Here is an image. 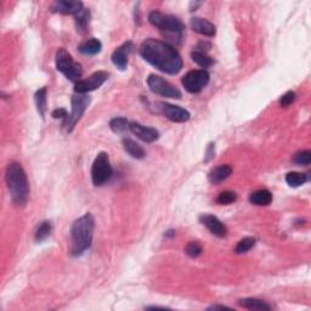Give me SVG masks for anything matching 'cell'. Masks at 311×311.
I'll return each mask as SVG.
<instances>
[{
	"label": "cell",
	"mask_w": 311,
	"mask_h": 311,
	"mask_svg": "<svg viewBox=\"0 0 311 311\" xmlns=\"http://www.w3.org/2000/svg\"><path fill=\"white\" fill-rule=\"evenodd\" d=\"M212 48V45L209 44V43H207V42H200L198 45H197V48H196V50H198V51H203V52H207L209 49Z\"/></svg>",
	"instance_id": "cell-35"
},
{
	"label": "cell",
	"mask_w": 311,
	"mask_h": 311,
	"mask_svg": "<svg viewBox=\"0 0 311 311\" xmlns=\"http://www.w3.org/2000/svg\"><path fill=\"white\" fill-rule=\"evenodd\" d=\"M56 69L71 82H79L83 75L80 63L75 62L71 54L63 48H60L56 52Z\"/></svg>",
	"instance_id": "cell-5"
},
{
	"label": "cell",
	"mask_w": 311,
	"mask_h": 311,
	"mask_svg": "<svg viewBox=\"0 0 311 311\" xmlns=\"http://www.w3.org/2000/svg\"><path fill=\"white\" fill-rule=\"evenodd\" d=\"M95 230V219L92 214L86 213L78 218L71 226V254L79 257L88 251L92 243Z\"/></svg>",
	"instance_id": "cell-3"
},
{
	"label": "cell",
	"mask_w": 311,
	"mask_h": 311,
	"mask_svg": "<svg viewBox=\"0 0 311 311\" xmlns=\"http://www.w3.org/2000/svg\"><path fill=\"white\" fill-rule=\"evenodd\" d=\"M112 165L110 163V157L106 152H100L95 158L91 167V180L95 186H102L111 179Z\"/></svg>",
	"instance_id": "cell-6"
},
{
	"label": "cell",
	"mask_w": 311,
	"mask_h": 311,
	"mask_svg": "<svg viewBox=\"0 0 311 311\" xmlns=\"http://www.w3.org/2000/svg\"><path fill=\"white\" fill-rule=\"evenodd\" d=\"M134 48L135 46L132 42H127L122 46H119L118 49H116L111 57L113 65L121 71H126L128 67V57H129L130 52L134 50Z\"/></svg>",
	"instance_id": "cell-14"
},
{
	"label": "cell",
	"mask_w": 311,
	"mask_h": 311,
	"mask_svg": "<svg viewBox=\"0 0 311 311\" xmlns=\"http://www.w3.org/2000/svg\"><path fill=\"white\" fill-rule=\"evenodd\" d=\"M236 199H237L236 193L232 192V191H224V192H222L219 196H218L217 203H219V204L222 205H228L236 202Z\"/></svg>",
	"instance_id": "cell-30"
},
{
	"label": "cell",
	"mask_w": 311,
	"mask_h": 311,
	"mask_svg": "<svg viewBox=\"0 0 311 311\" xmlns=\"http://www.w3.org/2000/svg\"><path fill=\"white\" fill-rule=\"evenodd\" d=\"M140 55L146 62L163 73L178 74L182 68L181 56L169 43L150 38L140 45Z\"/></svg>",
	"instance_id": "cell-1"
},
{
	"label": "cell",
	"mask_w": 311,
	"mask_h": 311,
	"mask_svg": "<svg viewBox=\"0 0 311 311\" xmlns=\"http://www.w3.org/2000/svg\"><path fill=\"white\" fill-rule=\"evenodd\" d=\"M122 144H123L124 150L129 156H132L133 158L135 159H142L146 157V151L144 150V147L140 146L138 142H135L132 139L129 138H124L122 140Z\"/></svg>",
	"instance_id": "cell-18"
},
{
	"label": "cell",
	"mask_w": 311,
	"mask_h": 311,
	"mask_svg": "<svg viewBox=\"0 0 311 311\" xmlns=\"http://www.w3.org/2000/svg\"><path fill=\"white\" fill-rule=\"evenodd\" d=\"M148 21H150L151 25L158 28L159 31L163 32L165 36L173 40V42L179 43L180 39L182 38L185 26L178 17L173 15H165L161 11H152L148 15Z\"/></svg>",
	"instance_id": "cell-4"
},
{
	"label": "cell",
	"mask_w": 311,
	"mask_h": 311,
	"mask_svg": "<svg viewBox=\"0 0 311 311\" xmlns=\"http://www.w3.org/2000/svg\"><path fill=\"white\" fill-rule=\"evenodd\" d=\"M200 5H202V3H193V2H192V3H191V4H190V11H194L197 8L200 7Z\"/></svg>",
	"instance_id": "cell-37"
},
{
	"label": "cell",
	"mask_w": 311,
	"mask_h": 311,
	"mask_svg": "<svg viewBox=\"0 0 311 311\" xmlns=\"http://www.w3.org/2000/svg\"><path fill=\"white\" fill-rule=\"evenodd\" d=\"M107 78H109V73H107V72H95L94 74H91L89 78H86V79L79 80V82L75 83L74 91L77 92V94H88V92L94 91V90L100 88V86L106 82Z\"/></svg>",
	"instance_id": "cell-11"
},
{
	"label": "cell",
	"mask_w": 311,
	"mask_h": 311,
	"mask_svg": "<svg viewBox=\"0 0 311 311\" xmlns=\"http://www.w3.org/2000/svg\"><path fill=\"white\" fill-rule=\"evenodd\" d=\"M129 124L130 123L128 122V119L124 117L113 118L112 121L110 122V129L115 134H122L123 132H126L127 129H129Z\"/></svg>",
	"instance_id": "cell-27"
},
{
	"label": "cell",
	"mask_w": 311,
	"mask_h": 311,
	"mask_svg": "<svg viewBox=\"0 0 311 311\" xmlns=\"http://www.w3.org/2000/svg\"><path fill=\"white\" fill-rule=\"evenodd\" d=\"M202 252H203V248L199 242H188L185 248V253L190 258L199 257V255L202 254Z\"/></svg>",
	"instance_id": "cell-31"
},
{
	"label": "cell",
	"mask_w": 311,
	"mask_h": 311,
	"mask_svg": "<svg viewBox=\"0 0 311 311\" xmlns=\"http://www.w3.org/2000/svg\"><path fill=\"white\" fill-rule=\"evenodd\" d=\"M211 75L205 69H194L187 72L182 77L181 83L186 91L191 94H198L208 85Z\"/></svg>",
	"instance_id": "cell-7"
},
{
	"label": "cell",
	"mask_w": 311,
	"mask_h": 311,
	"mask_svg": "<svg viewBox=\"0 0 311 311\" xmlns=\"http://www.w3.org/2000/svg\"><path fill=\"white\" fill-rule=\"evenodd\" d=\"M255 242H257V241H255L254 237H245L237 243L235 252H236L237 254H243V253L249 252L253 247L255 246Z\"/></svg>",
	"instance_id": "cell-28"
},
{
	"label": "cell",
	"mask_w": 311,
	"mask_h": 311,
	"mask_svg": "<svg viewBox=\"0 0 311 311\" xmlns=\"http://www.w3.org/2000/svg\"><path fill=\"white\" fill-rule=\"evenodd\" d=\"M165 236H167V237H173V236H175V231H174V230H169V231L165 232Z\"/></svg>",
	"instance_id": "cell-38"
},
{
	"label": "cell",
	"mask_w": 311,
	"mask_h": 311,
	"mask_svg": "<svg viewBox=\"0 0 311 311\" xmlns=\"http://www.w3.org/2000/svg\"><path fill=\"white\" fill-rule=\"evenodd\" d=\"M5 181L14 205L25 207L30 197V184L22 165L17 162L9 163L5 171Z\"/></svg>",
	"instance_id": "cell-2"
},
{
	"label": "cell",
	"mask_w": 311,
	"mask_h": 311,
	"mask_svg": "<svg viewBox=\"0 0 311 311\" xmlns=\"http://www.w3.org/2000/svg\"><path fill=\"white\" fill-rule=\"evenodd\" d=\"M293 163L298 165H309L311 163V152L310 151H299L293 156Z\"/></svg>",
	"instance_id": "cell-29"
},
{
	"label": "cell",
	"mask_w": 311,
	"mask_h": 311,
	"mask_svg": "<svg viewBox=\"0 0 311 311\" xmlns=\"http://www.w3.org/2000/svg\"><path fill=\"white\" fill-rule=\"evenodd\" d=\"M191 59L193 62H196L197 65L202 67V68H208V67L214 65V60L211 56H208L207 52L193 50L191 52Z\"/></svg>",
	"instance_id": "cell-23"
},
{
	"label": "cell",
	"mask_w": 311,
	"mask_h": 311,
	"mask_svg": "<svg viewBox=\"0 0 311 311\" xmlns=\"http://www.w3.org/2000/svg\"><path fill=\"white\" fill-rule=\"evenodd\" d=\"M51 116H52V118H55V119H66L67 121V118H68V113H67L65 109L54 110L51 113Z\"/></svg>",
	"instance_id": "cell-33"
},
{
	"label": "cell",
	"mask_w": 311,
	"mask_h": 311,
	"mask_svg": "<svg viewBox=\"0 0 311 311\" xmlns=\"http://www.w3.org/2000/svg\"><path fill=\"white\" fill-rule=\"evenodd\" d=\"M90 11L86 9H83L80 13H78L74 16V22H75V28L77 32H79L80 34H85L88 32L89 23H90Z\"/></svg>",
	"instance_id": "cell-22"
},
{
	"label": "cell",
	"mask_w": 311,
	"mask_h": 311,
	"mask_svg": "<svg viewBox=\"0 0 311 311\" xmlns=\"http://www.w3.org/2000/svg\"><path fill=\"white\" fill-rule=\"evenodd\" d=\"M101 49H102V44H101L100 40L96 39V38H91V39H88L82 43V44L79 45V48H78V50L84 55L91 56V55L98 54V52L101 51Z\"/></svg>",
	"instance_id": "cell-21"
},
{
	"label": "cell",
	"mask_w": 311,
	"mask_h": 311,
	"mask_svg": "<svg viewBox=\"0 0 311 311\" xmlns=\"http://www.w3.org/2000/svg\"><path fill=\"white\" fill-rule=\"evenodd\" d=\"M249 202L255 205H269L272 202V194L269 190H258L249 196Z\"/></svg>",
	"instance_id": "cell-20"
},
{
	"label": "cell",
	"mask_w": 311,
	"mask_h": 311,
	"mask_svg": "<svg viewBox=\"0 0 311 311\" xmlns=\"http://www.w3.org/2000/svg\"><path fill=\"white\" fill-rule=\"evenodd\" d=\"M238 305L248 310H259V311H269L271 306L266 301L260 300L257 298H243L238 300Z\"/></svg>",
	"instance_id": "cell-19"
},
{
	"label": "cell",
	"mask_w": 311,
	"mask_h": 311,
	"mask_svg": "<svg viewBox=\"0 0 311 311\" xmlns=\"http://www.w3.org/2000/svg\"><path fill=\"white\" fill-rule=\"evenodd\" d=\"M307 181L306 174L298 173V171H292L286 175V182L292 187H299V186L304 185Z\"/></svg>",
	"instance_id": "cell-26"
},
{
	"label": "cell",
	"mask_w": 311,
	"mask_h": 311,
	"mask_svg": "<svg viewBox=\"0 0 311 311\" xmlns=\"http://www.w3.org/2000/svg\"><path fill=\"white\" fill-rule=\"evenodd\" d=\"M129 130L134 135L138 136L140 140L147 142V144L155 142L156 140H158L159 138L158 130H156L155 128L152 127L142 126V124L138 123V122H132V123L129 124Z\"/></svg>",
	"instance_id": "cell-12"
},
{
	"label": "cell",
	"mask_w": 311,
	"mask_h": 311,
	"mask_svg": "<svg viewBox=\"0 0 311 311\" xmlns=\"http://www.w3.org/2000/svg\"><path fill=\"white\" fill-rule=\"evenodd\" d=\"M82 2H72V0H59L55 2L51 7L52 13H59L62 15H73L75 16L78 13L83 10Z\"/></svg>",
	"instance_id": "cell-15"
},
{
	"label": "cell",
	"mask_w": 311,
	"mask_h": 311,
	"mask_svg": "<svg viewBox=\"0 0 311 311\" xmlns=\"http://www.w3.org/2000/svg\"><path fill=\"white\" fill-rule=\"evenodd\" d=\"M51 231H52L51 223L48 222V220H45V222H43L39 226H38L34 240H36L37 243L43 242V241H45L46 238L50 236Z\"/></svg>",
	"instance_id": "cell-25"
},
{
	"label": "cell",
	"mask_w": 311,
	"mask_h": 311,
	"mask_svg": "<svg viewBox=\"0 0 311 311\" xmlns=\"http://www.w3.org/2000/svg\"><path fill=\"white\" fill-rule=\"evenodd\" d=\"M199 222L202 223V225H204L214 236L224 238L228 235V229L224 224L218 219L217 217L212 214H202L199 217Z\"/></svg>",
	"instance_id": "cell-13"
},
{
	"label": "cell",
	"mask_w": 311,
	"mask_h": 311,
	"mask_svg": "<svg viewBox=\"0 0 311 311\" xmlns=\"http://www.w3.org/2000/svg\"><path fill=\"white\" fill-rule=\"evenodd\" d=\"M190 26L193 32L200 34V36L212 38L217 33V28H215L213 23L208 21V20L202 19V17H192L190 21Z\"/></svg>",
	"instance_id": "cell-16"
},
{
	"label": "cell",
	"mask_w": 311,
	"mask_h": 311,
	"mask_svg": "<svg viewBox=\"0 0 311 311\" xmlns=\"http://www.w3.org/2000/svg\"><path fill=\"white\" fill-rule=\"evenodd\" d=\"M90 101H91V98L86 94H77V92H75V95L72 96V112L71 116H68V118H67L66 121L67 132H73L75 124L83 117L84 112H85V110L88 109V106L90 105Z\"/></svg>",
	"instance_id": "cell-8"
},
{
	"label": "cell",
	"mask_w": 311,
	"mask_h": 311,
	"mask_svg": "<svg viewBox=\"0 0 311 311\" xmlns=\"http://www.w3.org/2000/svg\"><path fill=\"white\" fill-rule=\"evenodd\" d=\"M147 85L152 92L163 97L181 98V91L164 78L156 74H150L147 78Z\"/></svg>",
	"instance_id": "cell-9"
},
{
	"label": "cell",
	"mask_w": 311,
	"mask_h": 311,
	"mask_svg": "<svg viewBox=\"0 0 311 311\" xmlns=\"http://www.w3.org/2000/svg\"><path fill=\"white\" fill-rule=\"evenodd\" d=\"M232 168L229 164H223L219 167L214 168L211 170V173L208 174V179L212 184H220L224 180H226L231 175Z\"/></svg>",
	"instance_id": "cell-17"
},
{
	"label": "cell",
	"mask_w": 311,
	"mask_h": 311,
	"mask_svg": "<svg viewBox=\"0 0 311 311\" xmlns=\"http://www.w3.org/2000/svg\"><path fill=\"white\" fill-rule=\"evenodd\" d=\"M225 310V309H229L230 310V307H228V306H223V305H213V306H211V307H208V310Z\"/></svg>",
	"instance_id": "cell-36"
},
{
	"label": "cell",
	"mask_w": 311,
	"mask_h": 311,
	"mask_svg": "<svg viewBox=\"0 0 311 311\" xmlns=\"http://www.w3.org/2000/svg\"><path fill=\"white\" fill-rule=\"evenodd\" d=\"M295 97H296V95L294 91H287L286 94L280 98V105L282 107L289 106V105H292L293 102H294Z\"/></svg>",
	"instance_id": "cell-32"
},
{
	"label": "cell",
	"mask_w": 311,
	"mask_h": 311,
	"mask_svg": "<svg viewBox=\"0 0 311 311\" xmlns=\"http://www.w3.org/2000/svg\"><path fill=\"white\" fill-rule=\"evenodd\" d=\"M215 145L213 144V142H211V144L208 145L207 150H205V156H204V162L205 163H208L211 159L214 158V153H215Z\"/></svg>",
	"instance_id": "cell-34"
},
{
	"label": "cell",
	"mask_w": 311,
	"mask_h": 311,
	"mask_svg": "<svg viewBox=\"0 0 311 311\" xmlns=\"http://www.w3.org/2000/svg\"><path fill=\"white\" fill-rule=\"evenodd\" d=\"M156 109L161 115H163L165 118H168L169 121L174 122V123H185L190 119L191 115L187 110L182 109V107L176 106V105H171L168 102H157Z\"/></svg>",
	"instance_id": "cell-10"
},
{
	"label": "cell",
	"mask_w": 311,
	"mask_h": 311,
	"mask_svg": "<svg viewBox=\"0 0 311 311\" xmlns=\"http://www.w3.org/2000/svg\"><path fill=\"white\" fill-rule=\"evenodd\" d=\"M46 96H48V90L46 88L39 89L34 95V100H36V106L39 115L42 116V118L45 117V111H46Z\"/></svg>",
	"instance_id": "cell-24"
}]
</instances>
